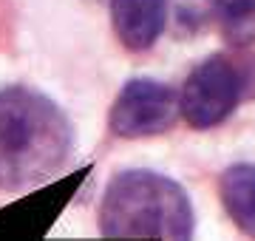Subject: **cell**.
Returning <instances> with one entry per match:
<instances>
[{
  "label": "cell",
  "instance_id": "obj_1",
  "mask_svg": "<svg viewBox=\"0 0 255 241\" xmlns=\"http://www.w3.org/2000/svg\"><path fill=\"white\" fill-rule=\"evenodd\" d=\"M65 111L31 88L0 91V190H23L54 176L71 153Z\"/></svg>",
  "mask_w": 255,
  "mask_h": 241
},
{
  "label": "cell",
  "instance_id": "obj_2",
  "mask_svg": "<svg viewBox=\"0 0 255 241\" xmlns=\"http://www.w3.org/2000/svg\"><path fill=\"white\" fill-rule=\"evenodd\" d=\"M100 230L108 239L193 241V204L173 179L153 170H125L105 187Z\"/></svg>",
  "mask_w": 255,
  "mask_h": 241
},
{
  "label": "cell",
  "instance_id": "obj_3",
  "mask_svg": "<svg viewBox=\"0 0 255 241\" xmlns=\"http://www.w3.org/2000/svg\"><path fill=\"white\" fill-rule=\"evenodd\" d=\"M244 94V74L227 57H207L190 71L182 94L179 114L196 130L216 128L236 111Z\"/></svg>",
  "mask_w": 255,
  "mask_h": 241
},
{
  "label": "cell",
  "instance_id": "obj_4",
  "mask_svg": "<svg viewBox=\"0 0 255 241\" xmlns=\"http://www.w3.org/2000/svg\"><path fill=\"white\" fill-rule=\"evenodd\" d=\"M179 120V94L159 80H130L111 105V130L125 139L159 136Z\"/></svg>",
  "mask_w": 255,
  "mask_h": 241
},
{
  "label": "cell",
  "instance_id": "obj_5",
  "mask_svg": "<svg viewBox=\"0 0 255 241\" xmlns=\"http://www.w3.org/2000/svg\"><path fill=\"white\" fill-rule=\"evenodd\" d=\"M111 26L130 51H147L167 26V0H111Z\"/></svg>",
  "mask_w": 255,
  "mask_h": 241
},
{
  "label": "cell",
  "instance_id": "obj_6",
  "mask_svg": "<svg viewBox=\"0 0 255 241\" xmlns=\"http://www.w3.org/2000/svg\"><path fill=\"white\" fill-rule=\"evenodd\" d=\"M221 204L238 230L255 241V165H233L219 179Z\"/></svg>",
  "mask_w": 255,
  "mask_h": 241
},
{
  "label": "cell",
  "instance_id": "obj_7",
  "mask_svg": "<svg viewBox=\"0 0 255 241\" xmlns=\"http://www.w3.org/2000/svg\"><path fill=\"white\" fill-rule=\"evenodd\" d=\"M213 17L233 48L255 43V0H213Z\"/></svg>",
  "mask_w": 255,
  "mask_h": 241
},
{
  "label": "cell",
  "instance_id": "obj_8",
  "mask_svg": "<svg viewBox=\"0 0 255 241\" xmlns=\"http://www.w3.org/2000/svg\"><path fill=\"white\" fill-rule=\"evenodd\" d=\"M167 14L176 20V28L184 34H196L213 14V0H170Z\"/></svg>",
  "mask_w": 255,
  "mask_h": 241
}]
</instances>
